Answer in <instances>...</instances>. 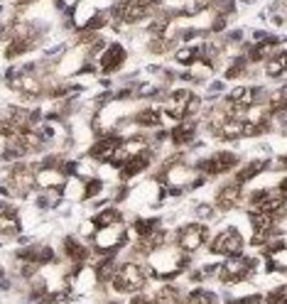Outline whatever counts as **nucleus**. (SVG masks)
<instances>
[{
  "instance_id": "nucleus-12",
  "label": "nucleus",
  "mask_w": 287,
  "mask_h": 304,
  "mask_svg": "<svg viewBox=\"0 0 287 304\" xmlns=\"http://www.w3.org/2000/svg\"><path fill=\"white\" fill-rule=\"evenodd\" d=\"M130 123H133L138 130H143V133H152V130L162 128L165 116H162V111H160L157 103H143V106H135Z\"/></svg>"
},
{
  "instance_id": "nucleus-15",
  "label": "nucleus",
  "mask_w": 287,
  "mask_h": 304,
  "mask_svg": "<svg viewBox=\"0 0 287 304\" xmlns=\"http://www.w3.org/2000/svg\"><path fill=\"white\" fill-rule=\"evenodd\" d=\"M162 226H165V221L160 216H133L128 221V228H130V236L133 238H145V236L155 233Z\"/></svg>"
},
{
  "instance_id": "nucleus-5",
  "label": "nucleus",
  "mask_w": 287,
  "mask_h": 304,
  "mask_svg": "<svg viewBox=\"0 0 287 304\" xmlns=\"http://www.w3.org/2000/svg\"><path fill=\"white\" fill-rule=\"evenodd\" d=\"M130 61V49L125 42L111 37L108 44L101 49V54L96 57V69H98V76H118L125 71Z\"/></svg>"
},
{
  "instance_id": "nucleus-21",
  "label": "nucleus",
  "mask_w": 287,
  "mask_h": 304,
  "mask_svg": "<svg viewBox=\"0 0 287 304\" xmlns=\"http://www.w3.org/2000/svg\"><path fill=\"white\" fill-rule=\"evenodd\" d=\"M268 108H270V116L273 113H287V84L268 93Z\"/></svg>"
},
{
  "instance_id": "nucleus-1",
  "label": "nucleus",
  "mask_w": 287,
  "mask_h": 304,
  "mask_svg": "<svg viewBox=\"0 0 287 304\" xmlns=\"http://www.w3.org/2000/svg\"><path fill=\"white\" fill-rule=\"evenodd\" d=\"M37 157L0 164V196L15 199L20 204L29 201L37 194Z\"/></svg>"
},
{
  "instance_id": "nucleus-8",
  "label": "nucleus",
  "mask_w": 287,
  "mask_h": 304,
  "mask_svg": "<svg viewBox=\"0 0 287 304\" xmlns=\"http://www.w3.org/2000/svg\"><path fill=\"white\" fill-rule=\"evenodd\" d=\"M258 270V258H251V255H233L226 258L221 263V270H219V280L224 285H241L246 280H251V275Z\"/></svg>"
},
{
  "instance_id": "nucleus-10",
  "label": "nucleus",
  "mask_w": 287,
  "mask_h": 304,
  "mask_svg": "<svg viewBox=\"0 0 287 304\" xmlns=\"http://www.w3.org/2000/svg\"><path fill=\"white\" fill-rule=\"evenodd\" d=\"M246 248V238L236 226H226L224 231H219L216 236H211L209 241V253L211 255H221V258H233L241 255Z\"/></svg>"
},
{
  "instance_id": "nucleus-19",
  "label": "nucleus",
  "mask_w": 287,
  "mask_h": 304,
  "mask_svg": "<svg viewBox=\"0 0 287 304\" xmlns=\"http://www.w3.org/2000/svg\"><path fill=\"white\" fill-rule=\"evenodd\" d=\"M287 74V52L285 49H278L270 59L265 61V76L270 79H280Z\"/></svg>"
},
{
  "instance_id": "nucleus-4",
  "label": "nucleus",
  "mask_w": 287,
  "mask_h": 304,
  "mask_svg": "<svg viewBox=\"0 0 287 304\" xmlns=\"http://www.w3.org/2000/svg\"><path fill=\"white\" fill-rule=\"evenodd\" d=\"M130 241H133V236H130V228H128V221H125V223L98 228L93 233V238L88 241V245H91L93 255H120V253H125Z\"/></svg>"
},
{
  "instance_id": "nucleus-25",
  "label": "nucleus",
  "mask_w": 287,
  "mask_h": 304,
  "mask_svg": "<svg viewBox=\"0 0 287 304\" xmlns=\"http://www.w3.org/2000/svg\"><path fill=\"white\" fill-rule=\"evenodd\" d=\"M0 2H5V0H0Z\"/></svg>"
},
{
  "instance_id": "nucleus-18",
  "label": "nucleus",
  "mask_w": 287,
  "mask_h": 304,
  "mask_svg": "<svg viewBox=\"0 0 287 304\" xmlns=\"http://www.w3.org/2000/svg\"><path fill=\"white\" fill-rule=\"evenodd\" d=\"M170 57H172V61L177 66L192 69V66L201 59V42H197V44H179Z\"/></svg>"
},
{
  "instance_id": "nucleus-17",
  "label": "nucleus",
  "mask_w": 287,
  "mask_h": 304,
  "mask_svg": "<svg viewBox=\"0 0 287 304\" xmlns=\"http://www.w3.org/2000/svg\"><path fill=\"white\" fill-rule=\"evenodd\" d=\"M88 218L93 221V226H96V228L115 226V223H125V221H128V218H125V211H123L118 204H108V206H103V209L93 211Z\"/></svg>"
},
{
  "instance_id": "nucleus-20",
  "label": "nucleus",
  "mask_w": 287,
  "mask_h": 304,
  "mask_svg": "<svg viewBox=\"0 0 287 304\" xmlns=\"http://www.w3.org/2000/svg\"><path fill=\"white\" fill-rule=\"evenodd\" d=\"M182 304H219V297L206 287H194L189 295L182 297Z\"/></svg>"
},
{
  "instance_id": "nucleus-13",
  "label": "nucleus",
  "mask_w": 287,
  "mask_h": 304,
  "mask_svg": "<svg viewBox=\"0 0 287 304\" xmlns=\"http://www.w3.org/2000/svg\"><path fill=\"white\" fill-rule=\"evenodd\" d=\"M241 201H243V184H236L233 179L221 184L216 189V194H214V206H216V211L221 213H229L233 209H238Z\"/></svg>"
},
{
  "instance_id": "nucleus-23",
  "label": "nucleus",
  "mask_w": 287,
  "mask_h": 304,
  "mask_svg": "<svg viewBox=\"0 0 287 304\" xmlns=\"http://www.w3.org/2000/svg\"><path fill=\"white\" fill-rule=\"evenodd\" d=\"M263 304H287V285H283V287H275L265 300H263Z\"/></svg>"
},
{
  "instance_id": "nucleus-6",
  "label": "nucleus",
  "mask_w": 287,
  "mask_h": 304,
  "mask_svg": "<svg viewBox=\"0 0 287 304\" xmlns=\"http://www.w3.org/2000/svg\"><path fill=\"white\" fill-rule=\"evenodd\" d=\"M172 243L179 248V250H184V253H197L201 250L204 245H209L211 241V228L204 223V221H189V223H182V226H177L172 231Z\"/></svg>"
},
{
  "instance_id": "nucleus-3",
  "label": "nucleus",
  "mask_w": 287,
  "mask_h": 304,
  "mask_svg": "<svg viewBox=\"0 0 287 304\" xmlns=\"http://www.w3.org/2000/svg\"><path fill=\"white\" fill-rule=\"evenodd\" d=\"M150 270L145 265V260H135V258H123L115 268V275L108 285V295H138L145 292L150 285Z\"/></svg>"
},
{
  "instance_id": "nucleus-11",
  "label": "nucleus",
  "mask_w": 287,
  "mask_h": 304,
  "mask_svg": "<svg viewBox=\"0 0 287 304\" xmlns=\"http://www.w3.org/2000/svg\"><path fill=\"white\" fill-rule=\"evenodd\" d=\"M199 118H184V121L174 123L170 128V145L174 150H187L189 145L197 143V133H199Z\"/></svg>"
},
{
  "instance_id": "nucleus-7",
  "label": "nucleus",
  "mask_w": 287,
  "mask_h": 304,
  "mask_svg": "<svg viewBox=\"0 0 287 304\" xmlns=\"http://www.w3.org/2000/svg\"><path fill=\"white\" fill-rule=\"evenodd\" d=\"M241 164V157L231 150H219L211 152L206 157H201L194 162V169L204 174L206 179H214V177H221V174H231L236 167Z\"/></svg>"
},
{
  "instance_id": "nucleus-24",
  "label": "nucleus",
  "mask_w": 287,
  "mask_h": 304,
  "mask_svg": "<svg viewBox=\"0 0 287 304\" xmlns=\"http://www.w3.org/2000/svg\"><path fill=\"white\" fill-rule=\"evenodd\" d=\"M275 189H278V191H280V194H287V177H285V179H280V182H278V186H275Z\"/></svg>"
},
{
  "instance_id": "nucleus-16",
  "label": "nucleus",
  "mask_w": 287,
  "mask_h": 304,
  "mask_svg": "<svg viewBox=\"0 0 287 304\" xmlns=\"http://www.w3.org/2000/svg\"><path fill=\"white\" fill-rule=\"evenodd\" d=\"M265 169H270V159H263V157H258V159H251V162H246L243 167H236L233 169V182L236 184H246L251 182L253 177H260Z\"/></svg>"
},
{
  "instance_id": "nucleus-14",
  "label": "nucleus",
  "mask_w": 287,
  "mask_h": 304,
  "mask_svg": "<svg viewBox=\"0 0 287 304\" xmlns=\"http://www.w3.org/2000/svg\"><path fill=\"white\" fill-rule=\"evenodd\" d=\"M61 204H64L61 189H37V194L32 196V206H34L39 213L59 211Z\"/></svg>"
},
{
  "instance_id": "nucleus-9",
  "label": "nucleus",
  "mask_w": 287,
  "mask_h": 304,
  "mask_svg": "<svg viewBox=\"0 0 287 304\" xmlns=\"http://www.w3.org/2000/svg\"><path fill=\"white\" fill-rule=\"evenodd\" d=\"M120 140H123L120 133H96L93 140L88 143L86 150H84V159H88L91 164H98V167L108 164L115 148L120 145Z\"/></svg>"
},
{
  "instance_id": "nucleus-2",
  "label": "nucleus",
  "mask_w": 287,
  "mask_h": 304,
  "mask_svg": "<svg viewBox=\"0 0 287 304\" xmlns=\"http://www.w3.org/2000/svg\"><path fill=\"white\" fill-rule=\"evenodd\" d=\"M145 265H147L152 280L170 282V280L184 275L192 268V255L184 253V250H179L174 243H165V245H160L155 253H150L145 258Z\"/></svg>"
},
{
  "instance_id": "nucleus-22",
  "label": "nucleus",
  "mask_w": 287,
  "mask_h": 304,
  "mask_svg": "<svg viewBox=\"0 0 287 304\" xmlns=\"http://www.w3.org/2000/svg\"><path fill=\"white\" fill-rule=\"evenodd\" d=\"M194 216H197V221H211V218H216V206L214 204H197L194 206Z\"/></svg>"
}]
</instances>
